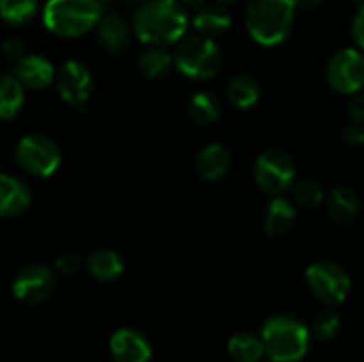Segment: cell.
<instances>
[{"label":"cell","mask_w":364,"mask_h":362,"mask_svg":"<svg viewBox=\"0 0 364 362\" xmlns=\"http://www.w3.org/2000/svg\"><path fill=\"white\" fill-rule=\"evenodd\" d=\"M187 110H188V116H191V119L194 121V123L212 124L220 117V110H223V106H220L219 98H217L213 92L199 91L191 96Z\"/></svg>","instance_id":"24"},{"label":"cell","mask_w":364,"mask_h":362,"mask_svg":"<svg viewBox=\"0 0 364 362\" xmlns=\"http://www.w3.org/2000/svg\"><path fill=\"white\" fill-rule=\"evenodd\" d=\"M38 13V0H0V18L6 23L20 27Z\"/></svg>","instance_id":"26"},{"label":"cell","mask_w":364,"mask_h":362,"mask_svg":"<svg viewBox=\"0 0 364 362\" xmlns=\"http://www.w3.org/2000/svg\"><path fill=\"white\" fill-rule=\"evenodd\" d=\"M363 146H364V144H363Z\"/></svg>","instance_id":"40"},{"label":"cell","mask_w":364,"mask_h":362,"mask_svg":"<svg viewBox=\"0 0 364 362\" xmlns=\"http://www.w3.org/2000/svg\"><path fill=\"white\" fill-rule=\"evenodd\" d=\"M347 110H348V117H350L352 123L364 126V92L352 94V98L348 99Z\"/></svg>","instance_id":"31"},{"label":"cell","mask_w":364,"mask_h":362,"mask_svg":"<svg viewBox=\"0 0 364 362\" xmlns=\"http://www.w3.org/2000/svg\"><path fill=\"white\" fill-rule=\"evenodd\" d=\"M226 98L235 109L247 110L255 106L259 99V85L255 77L247 73H238L228 82Z\"/></svg>","instance_id":"21"},{"label":"cell","mask_w":364,"mask_h":362,"mask_svg":"<svg viewBox=\"0 0 364 362\" xmlns=\"http://www.w3.org/2000/svg\"><path fill=\"white\" fill-rule=\"evenodd\" d=\"M98 2L100 4H102V2H110V0H98Z\"/></svg>","instance_id":"38"},{"label":"cell","mask_w":364,"mask_h":362,"mask_svg":"<svg viewBox=\"0 0 364 362\" xmlns=\"http://www.w3.org/2000/svg\"><path fill=\"white\" fill-rule=\"evenodd\" d=\"M341 137L347 142L348 146H363L364 144V126L355 123L345 124L343 131H341Z\"/></svg>","instance_id":"33"},{"label":"cell","mask_w":364,"mask_h":362,"mask_svg":"<svg viewBox=\"0 0 364 362\" xmlns=\"http://www.w3.org/2000/svg\"><path fill=\"white\" fill-rule=\"evenodd\" d=\"M2 53L9 60H21L25 57V43L20 38L13 35L2 43Z\"/></svg>","instance_id":"30"},{"label":"cell","mask_w":364,"mask_h":362,"mask_svg":"<svg viewBox=\"0 0 364 362\" xmlns=\"http://www.w3.org/2000/svg\"><path fill=\"white\" fill-rule=\"evenodd\" d=\"M183 7H199L201 4H205L206 0H178Z\"/></svg>","instance_id":"35"},{"label":"cell","mask_w":364,"mask_h":362,"mask_svg":"<svg viewBox=\"0 0 364 362\" xmlns=\"http://www.w3.org/2000/svg\"><path fill=\"white\" fill-rule=\"evenodd\" d=\"M306 283L313 297L329 307L343 304L352 287L347 270L340 263L331 261V259L311 263L306 270Z\"/></svg>","instance_id":"6"},{"label":"cell","mask_w":364,"mask_h":362,"mask_svg":"<svg viewBox=\"0 0 364 362\" xmlns=\"http://www.w3.org/2000/svg\"><path fill=\"white\" fill-rule=\"evenodd\" d=\"M262 224L265 233L270 236H284L297 224V209L288 199L277 195L270 199L263 209Z\"/></svg>","instance_id":"17"},{"label":"cell","mask_w":364,"mask_h":362,"mask_svg":"<svg viewBox=\"0 0 364 362\" xmlns=\"http://www.w3.org/2000/svg\"><path fill=\"white\" fill-rule=\"evenodd\" d=\"M295 6V9H302V11H313L316 7L322 6L326 0H291Z\"/></svg>","instance_id":"34"},{"label":"cell","mask_w":364,"mask_h":362,"mask_svg":"<svg viewBox=\"0 0 364 362\" xmlns=\"http://www.w3.org/2000/svg\"><path fill=\"white\" fill-rule=\"evenodd\" d=\"M252 176L259 190L277 197L294 187L297 170H295L294 158L287 151L267 149L256 158Z\"/></svg>","instance_id":"7"},{"label":"cell","mask_w":364,"mask_h":362,"mask_svg":"<svg viewBox=\"0 0 364 362\" xmlns=\"http://www.w3.org/2000/svg\"><path fill=\"white\" fill-rule=\"evenodd\" d=\"M23 85L14 75L0 73V119H14L23 106Z\"/></svg>","instance_id":"23"},{"label":"cell","mask_w":364,"mask_h":362,"mask_svg":"<svg viewBox=\"0 0 364 362\" xmlns=\"http://www.w3.org/2000/svg\"><path fill=\"white\" fill-rule=\"evenodd\" d=\"M352 38H354L359 50L364 52V2L359 6L354 18H352Z\"/></svg>","instance_id":"32"},{"label":"cell","mask_w":364,"mask_h":362,"mask_svg":"<svg viewBox=\"0 0 364 362\" xmlns=\"http://www.w3.org/2000/svg\"><path fill=\"white\" fill-rule=\"evenodd\" d=\"M55 87L60 98L77 109H84L92 92V75L80 60H66L55 71Z\"/></svg>","instance_id":"11"},{"label":"cell","mask_w":364,"mask_h":362,"mask_svg":"<svg viewBox=\"0 0 364 362\" xmlns=\"http://www.w3.org/2000/svg\"><path fill=\"white\" fill-rule=\"evenodd\" d=\"M327 212L334 222L350 226L361 213V199L350 187H336L327 197Z\"/></svg>","instance_id":"19"},{"label":"cell","mask_w":364,"mask_h":362,"mask_svg":"<svg viewBox=\"0 0 364 362\" xmlns=\"http://www.w3.org/2000/svg\"><path fill=\"white\" fill-rule=\"evenodd\" d=\"M80 265H82L80 256L73 251H68V252H63V254L55 259V266H53V270H55L57 273H60V275L70 277L80 270Z\"/></svg>","instance_id":"29"},{"label":"cell","mask_w":364,"mask_h":362,"mask_svg":"<svg viewBox=\"0 0 364 362\" xmlns=\"http://www.w3.org/2000/svg\"><path fill=\"white\" fill-rule=\"evenodd\" d=\"M259 337L270 362H299L309 348L308 327L288 314H276L267 319Z\"/></svg>","instance_id":"3"},{"label":"cell","mask_w":364,"mask_h":362,"mask_svg":"<svg viewBox=\"0 0 364 362\" xmlns=\"http://www.w3.org/2000/svg\"><path fill=\"white\" fill-rule=\"evenodd\" d=\"M341 332V318L333 309L318 312L311 323V334L322 343L334 341Z\"/></svg>","instance_id":"27"},{"label":"cell","mask_w":364,"mask_h":362,"mask_svg":"<svg viewBox=\"0 0 364 362\" xmlns=\"http://www.w3.org/2000/svg\"><path fill=\"white\" fill-rule=\"evenodd\" d=\"M230 167L231 155L223 144H206L205 148L199 149L194 162L196 174L208 183L223 180L230 172Z\"/></svg>","instance_id":"15"},{"label":"cell","mask_w":364,"mask_h":362,"mask_svg":"<svg viewBox=\"0 0 364 362\" xmlns=\"http://www.w3.org/2000/svg\"><path fill=\"white\" fill-rule=\"evenodd\" d=\"M14 156L21 169L36 177L52 176L60 165V149L57 142L43 133H28L20 138Z\"/></svg>","instance_id":"8"},{"label":"cell","mask_w":364,"mask_h":362,"mask_svg":"<svg viewBox=\"0 0 364 362\" xmlns=\"http://www.w3.org/2000/svg\"><path fill=\"white\" fill-rule=\"evenodd\" d=\"M85 266H87V272L102 283L117 280L124 272L123 258L119 252L112 251V248H98V251L91 252Z\"/></svg>","instance_id":"20"},{"label":"cell","mask_w":364,"mask_h":362,"mask_svg":"<svg viewBox=\"0 0 364 362\" xmlns=\"http://www.w3.org/2000/svg\"><path fill=\"white\" fill-rule=\"evenodd\" d=\"M228 353L235 362H262L265 357V346L259 336L240 330L228 341Z\"/></svg>","instance_id":"22"},{"label":"cell","mask_w":364,"mask_h":362,"mask_svg":"<svg viewBox=\"0 0 364 362\" xmlns=\"http://www.w3.org/2000/svg\"><path fill=\"white\" fill-rule=\"evenodd\" d=\"M130 2H137V4H144V2H148V0H130Z\"/></svg>","instance_id":"37"},{"label":"cell","mask_w":364,"mask_h":362,"mask_svg":"<svg viewBox=\"0 0 364 362\" xmlns=\"http://www.w3.org/2000/svg\"><path fill=\"white\" fill-rule=\"evenodd\" d=\"M55 270L45 263H31L18 270L11 284V291L20 302L34 305L48 300L55 291Z\"/></svg>","instance_id":"10"},{"label":"cell","mask_w":364,"mask_h":362,"mask_svg":"<svg viewBox=\"0 0 364 362\" xmlns=\"http://www.w3.org/2000/svg\"><path fill=\"white\" fill-rule=\"evenodd\" d=\"M326 199V190L316 180H302L294 185V201L306 209H315Z\"/></svg>","instance_id":"28"},{"label":"cell","mask_w":364,"mask_h":362,"mask_svg":"<svg viewBox=\"0 0 364 362\" xmlns=\"http://www.w3.org/2000/svg\"><path fill=\"white\" fill-rule=\"evenodd\" d=\"M295 11L291 0H249L245 9L249 35L263 46L281 45L294 31Z\"/></svg>","instance_id":"2"},{"label":"cell","mask_w":364,"mask_h":362,"mask_svg":"<svg viewBox=\"0 0 364 362\" xmlns=\"http://www.w3.org/2000/svg\"><path fill=\"white\" fill-rule=\"evenodd\" d=\"M96 38H98L100 45L105 52L119 55L130 45L132 28L119 14L110 13L105 16L102 14L98 25H96Z\"/></svg>","instance_id":"13"},{"label":"cell","mask_w":364,"mask_h":362,"mask_svg":"<svg viewBox=\"0 0 364 362\" xmlns=\"http://www.w3.org/2000/svg\"><path fill=\"white\" fill-rule=\"evenodd\" d=\"M102 4L98 0H48L43 21L59 38H80L98 25Z\"/></svg>","instance_id":"4"},{"label":"cell","mask_w":364,"mask_h":362,"mask_svg":"<svg viewBox=\"0 0 364 362\" xmlns=\"http://www.w3.org/2000/svg\"><path fill=\"white\" fill-rule=\"evenodd\" d=\"M355 2H359V4H363V2H364V0H355Z\"/></svg>","instance_id":"39"},{"label":"cell","mask_w":364,"mask_h":362,"mask_svg":"<svg viewBox=\"0 0 364 362\" xmlns=\"http://www.w3.org/2000/svg\"><path fill=\"white\" fill-rule=\"evenodd\" d=\"M23 89H32V91H43L48 87L55 78V70L53 64L43 55H25L23 59L18 60L16 75Z\"/></svg>","instance_id":"16"},{"label":"cell","mask_w":364,"mask_h":362,"mask_svg":"<svg viewBox=\"0 0 364 362\" xmlns=\"http://www.w3.org/2000/svg\"><path fill=\"white\" fill-rule=\"evenodd\" d=\"M110 353L116 362H149L151 344L142 332L135 329L116 330L110 336Z\"/></svg>","instance_id":"12"},{"label":"cell","mask_w":364,"mask_h":362,"mask_svg":"<svg viewBox=\"0 0 364 362\" xmlns=\"http://www.w3.org/2000/svg\"><path fill=\"white\" fill-rule=\"evenodd\" d=\"M188 27V14L178 0H148L134 14L132 28L142 43L167 46L178 43Z\"/></svg>","instance_id":"1"},{"label":"cell","mask_w":364,"mask_h":362,"mask_svg":"<svg viewBox=\"0 0 364 362\" xmlns=\"http://www.w3.org/2000/svg\"><path fill=\"white\" fill-rule=\"evenodd\" d=\"M173 64V55L167 50L162 46H151L139 59V70L148 78H162L169 73Z\"/></svg>","instance_id":"25"},{"label":"cell","mask_w":364,"mask_h":362,"mask_svg":"<svg viewBox=\"0 0 364 362\" xmlns=\"http://www.w3.org/2000/svg\"><path fill=\"white\" fill-rule=\"evenodd\" d=\"M220 4H233V2H237V0H219Z\"/></svg>","instance_id":"36"},{"label":"cell","mask_w":364,"mask_h":362,"mask_svg":"<svg viewBox=\"0 0 364 362\" xmlns=\"http://www.w3.org/2000/svg\"><path fill=\"white\" fill-rule=\"evenodd\" d=\"M31 187L13 174L0 172V215H21L31 206Z\"/></svg>","instance_id":"14"},{"label":"cell","mask_w":364,"mask_h":362,"mask_svg":"<svg viewBox=\"0 0 364 362\" xmlns=\"http://www.w3.org/2000/svg\"><path fill=\"white\" fill-rule=\"evenodd\" d=\"M326 78L331 87L345 96L358 94L364 89V52L359 48L338 50L329 59Z\"/></svg>","instance_id":"9"},{"label":"cell","mask_w":364,"mask_h":362,"mask_svg":"<svg viewBox=\"0 0 364 362\" xmlns=\"http://www.w3.org/2000/svg\"><path fill=\"white\" fill-rule=\"evenodd\" d=\"M173 60L185 77L206 80L215 77L223 67V52L212 38L196 34L180 39Z\"/></svg>","instance_id":"5"},{"label":"cell","mask_w":364,"mask_h":362,"mask_svg":"<svg viewBox=\"0 0 364 362\" xmlns=\"http://www.w3.org/2000/svg\"><path fill=\"white\" fill-rule=\"evenodd\" d=\"M192 25L206 38L220 35L231 27V13L220 2H205L196 7Z\"/></svg>","instance_id":"18"}]
</instances>
